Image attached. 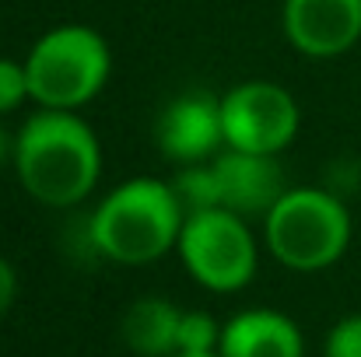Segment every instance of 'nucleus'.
I'll use <instances>...</instances> for the list:
<instances>
[{"label": "nucleus", "instance_id": "nucleus-1", "mask_svg": "<svg viewBox=\"0 0 361 357\" xmlns=\"http://www.w3.org/2000/svg\"><path fill=\"white\" fill-rule=\"evenodd\" d=\"M14 168L32 200L46 207H74L92 196L99 182V137L78 113L42 109L18 133Z\"/></svg>", "mask_w": 361, "mask_h": 357}, {"label": "nucleus", "instance_id": "nucleus-2", "mask_svg": "<svg viewBox=\"0 0 361 357\" xmlns=\"http://www.w3.org/2000/svg\"><path fill=\"white\" fill-rule=\"evenodd\" d=\"M183 207L172 182L130 179L88 214V245L123 266H144L172 252L183 235Z\"/></svg>", "mask_w": 361, "mask_h": 357}, {"label": "nucleus", "instance_id": "nucleus-3", "mask_svg": "<svg viewBox=\"0 0 361 357\" xmlns=\"http://www.w3.org/2000/svg\"><path fill=\"white\" fill-rule=\"evenodd\" d=\"M113 56L106 39L88 25L49 28L25 56L28 92L39 109L74 113L88 106L109 81Z\"/></svg>", "mask_w": 361, "mask_h": 357}, {"label": "nucleus", "instance_id": "nucleus-4", "mask_svg": "<svg viewBox=\"0 0 361 357\" xmlns=\"http://www.w3.org/2000/svg\"><path fill=\"white\" fill-rule=\"evenodd\" d=\"M263 221L270 256L298 273L334 266L351 245V214L344 200L330 189H288Z\"/></svg>", "mask_w": 361, "mask_h": 357}, {"label": "nucleus", "instance_id": "nucleus-5", "mask_svg": "<svg viewBox=\"0 0 361 357\" xmlns=\"http://www.w3.org/2000/svg\"><path fill=\"white\" fill-rule=\"evenodd\" d=\"M176 249L190 277L218 294L242 291L256 273V238L239 214L225 207L190 214Z\"/></svg>", "mask_w": 361, "mask_h": 357}, {"label": "nucleus", "instance_id": "nucleus-6", "mask_svg": "<svg viewBox=\"0 0 361 357\" xmlns=\"http://www.w3.org/2000/svg\"><path fill=\"white\" fill-rule=\"evenodd\" d=\"M221 126L228 151L277 158L298 133V106L274 81H245L221 95Z\"/></svg>", "mask_w": 361, "mask_h": 357}, {"label": "nucleus", "instance_id": "nucleus-7", "mask_svg": "<svg viewBox=\"0 0 361 357\" xmlns=\"http://www.w3.org/2000/svg\"><path fill=\"white\" fill-rule=\"evenodd\" d=\"M284 35L302 56H344L361 39V0H284Z\"/></svg>", "mask_w": 361, "mask_h": 357}, {"label": "nucleus", "instance_id": "nucleus-8", "mask_svg": "<svg viewBox=\"0 0 361 357\" xmlns=\"http://www.w3.org/2000/svg\"><path fill=\"white\" fill-rule=\"evenodd\" d=\"M225 144L221 99L207 92H186L158 119V147L176 165H200Z\"/></svg>", "mask_w": 361, "mask_h": 357}, {"label": "nucleus", "instance_id": "nucleus-9", "mask_svg": "<svg viewBox=\"0 0 361 357\" xmlns=\"http://www.w3.org/2000/svg\"><path fill=\"white\" fill-rule=\"evenodd\" d=\"M214 175H218L221 207L239 218H256V214L267 218L277 207V200L288 193L284 172L274 154L225 151L214 161Z\"/></svg>", "mask_w": 361, "mask_h": 357}, {"label": "nucleus", "instance_id": "nucleus-10", "mask_svg": "<svg viewBox=\"0 0 361 357\" xmlns=\"http://www.w3.org/2000/svg\"><path fill=\"white\" fill-rule=\"evenodd\" d=\"M302 330L274 308H245L221 326L218 357H302Z\"/></svg>", "mask_w": 361, "mask_h": 357}, {"label": "nucleus", "instance_id": "nucleus-11", "mask_svg": "<svg viewBox=\"0 0 361 357\" xmlns=\"http://www.w3.org/2000/svg\"><path fill=\"white\" fill-rule=\"evenodd\" d=\"M183 308L165 298H137L120 322L123 344L137 357H176Z\"/></svg>", "mask_w": 361, "mask_h": 357}, {"label": "nucleus", "instance_id": "nucleus-12", "mask_svg": "<svg viewBox=\"0 0 361 357\" xmlns=\"http://www.w3.org/2000/svg\"><path fill=\"white\" fill-rule=\"evenodd\" d=\"M172 193L183 207V214H200V211H218L221 207V193H218V175H214V165H183L176 182H172Z\"/></svg>", "mask_w": 361, "mask_h": 357}, {"label": "nucleus", "instance_id": "nucleus-13", "mask_svg": "<svg viewBox=\"0 0 361 357\" xmlns=\"http://www.w3.org/2000/svg\"><path fill=\"white\" fill-rule=\"evenodd\" d=\"M221 347V326L214 322V315L207 312H183L179 319V340H176V354H218Z\"/></svg>", "mask_w": 361, "mask_h": 357}, {"label": "nucleus", "instance_id": "nucleus-14", "mask_svg": "<svg viewBox=\"0 0 361 357\" xmlns=\"http://www.w3.org/2000/svg\"><path fill=\"white\" fill-rule=\"evenodd\" d=\"M25 99H32L25 63H14V60L0 56V113H14Z\"/></svg>", "mask_w": 361, "mask_h": 357}, {"label": "nucleus", "instance_id": "nucleus-15", "mask_svg": "<svg viewBox=\"0 0 361 357\" xmlns=\"http://www.w3.org/2000/svg\"><path fill=\"white\" fill-rule=\"evenodd\" d=\"M323 357H361V312L344 315L323 344Z\"/></svg>", "mask_w": 361, "mask_h": 357}, {"label": "nucleus", "instance_id": "nucleus-16", "mask_svg": "<svg viewBox=\"0 0 361 357\" xmlns=\"http://www.w3.org/2000/svg\"><path fill=\"white\" fill-rule=\"evenodd\" d=\"M14 294H18V273H14V266L0 256V319L11 312Z\"/></svg>", "mask_w": 361, "mask_h": 357}, {"label": "nucleus", "instance_id": "nucleus-17", "mask_svg": "<svg viewBox=\"0 0 361 357\" xmlns=\"http://www.w3.org/2000/svg\"><path fill=\"white\" fill-rule=\"evenodd\" d=\"M14 144H18V137H11V133L0 126V168H4L7 161H14Z\"/></svg>", "mask_w": 361, "mask_h": 357}, {"label": "nucleus", "instance_id": "nucleus-18", "mask_svg": "<svg viewBox=\"0 0 361 357\" xmlns=\"http://www.w3.org/2000/svg\"><path fill=\"white\" fill-rule=\"evenodd\" d=\"M176 357H193V354H176ZM200 357H218V354H200Z\"/></svg>", "mask_w": 361, "mask_h": 357}]
</instances>
